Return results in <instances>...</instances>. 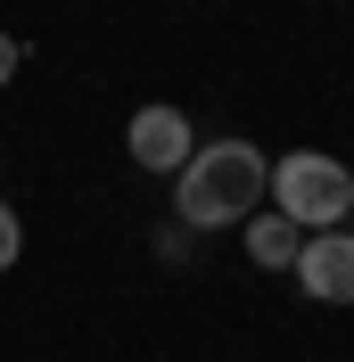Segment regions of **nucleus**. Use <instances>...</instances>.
<instances>
[{"label":"nucleus","instance_id":"4","mask_svg":"<svg viewBox=\"0 0 354 362\" xmlns=\"http://www.w3.org/2000/svg\"><path fill=\"white\" fill-rule=\"evenodd\" d=\"M288 280L313 305H354V230H313L297 247V264H288Z\"/></svg>","mask_w":354,"mask_h":362},{"label":"nucleus","instance_id":"3","mask_svg":"<svg viewBox=\"0 0 354 362\" xmlns=\"http://www.w3.org/2000/svg\"><path fill=\"white\" fill-rule=\"evenodd\" d=\"M190 148H198V132H190V115L181 107H132V124H124V157L140 165V173H156V181H173L181 165H190Z\"/></svg>","mask_w":354,"mask_h":362},{"label":"nucleus","instance_id":"5","mask_svg":"<svg viewBox=\"0 0 354 362\" xmlns=\"http://www.w3.org/2000/svg\"><path fill=\"white\" fill-rule=\"evenodd\" d=\"M239 247H247V264H256V272H288V264H297V247H305V230L288 223V214H272V206H256V214L239 223Z\"/></svg>","mask_w":354,"mask_h":362},{"label":"nucleus","instance_id":"2","mask_svg":"<svg viewBox=\"0 0 354 362\" xmlns=\"http://www.w3.org/2000/svg\"><path fill=\"white\" fill-rule=\"evenodd\" d=\"M264 206L288 214V223L305 230H346L354 214V165L330 157V148H280L272 157V181H264Z\"/></svg>","mask_w":354,"mask_h":362},{"label":"nucleus","instance_id":"7","mask_svg":"<svg viewBox=\"0 0 354 362\" xmlns=\"http://www.w3.org/2000/svg\"><path fill=\"white\" fill-rule=\"evenodd\" d=\"M17 66H25V42H17V33H0V83H8Z\"/></svg>","mask_w":354,"mask_h":362},{"label":"nucleus","instance_id":"1","mask_svg":"<svg viewBox=\"0 0 354 362\" xmlns=\"http://www.w3.org/2000/svg\"><path fill=\"white\" fill-rule=\"evenodd\" d=\"M264 181H272V157L256 140H198L190 165L173 173V223L181 230H239L256 206H264Z\"/></svg>","mask_w":354,"mask_h":362},{"label":"nucleus","instance_id":"6","mask_svg":"<svg viewBox=\"0 0 354 362\" xmlns=\"http://www.w3.org/2000/svg\"><path fill=\"white\" fill-rule=\"evenodd\" d=\"M17 255H25V223H17V206L0 198V272L17 264Z\"/></svg>","mask_w":354,"mask_h":362}]
</instances>
